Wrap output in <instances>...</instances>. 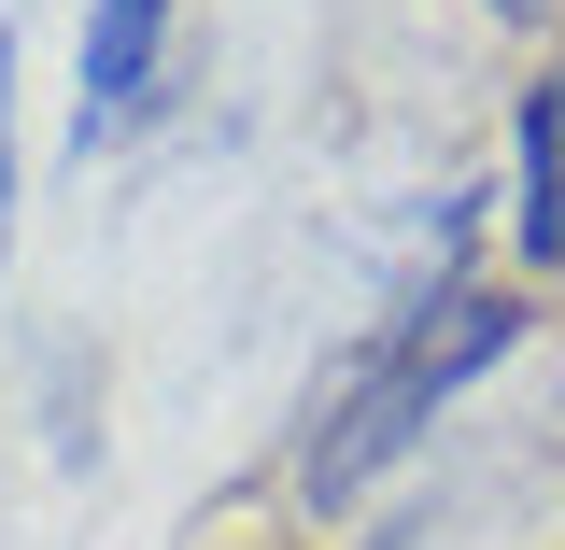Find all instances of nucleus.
Wrapping results in <instances>:
<instances>
[{
	"mask_svg": "<svg viewBox=\"0 0 565 550\" xmlns=\"http://www.w3.org/2000/svg\"><path fill=\"white\" fill-rule=\"evenodd\" d=\"M494 14H537V0H494Z\"/></svg>",
	"mask_w": 565,
	"mask_h": 550,
	"instance_id": "obj_5",
	"label": "nucleus"
},
{
	"mask_svg": "<svg viewBox=\"0 0 565 550\" xmlns=\"http://www.w3.org/2000/svg\"><path fill=\"white\" fill-rule=\"evenodd\" d=\"M523 282H424V296H396L367 339L311 381V423H297V494L311 508H353L367 481H396L424 452V423L452 410L481 367H509L523 353Z\"/></svg>",
	"mask_w": 565,
	"mask_h": 550,
	"instance_id": "obj_1",
	"label": "nucleus"
},
{
	"mask_svg": "<svg viewBox=\"0 0 565 550\" xmlns=\"http://www.w3.org/2000/svg\"><path fill=\"white\" fill-rule=\"evenodd\" d=\"M509 255L565 282V57L523 85V128H509Z\"/></svg>",
	"mask_w": 565,
	"mask_h": 550,
	"instance_id": "obj_3",
	"label": "nucleus"
},
{
	"mask_svg": "<svg viewBox=\"0 0 565 550\" xmlns=\"http://www.w3.org/2000/svg\"><path fill=\"white\" fill-rule=\"evenodd\" d=\"M0 255H14V29H0Z\"/></svg>",
	"mask_w": 565,
	"mask_h": 550,
	"instance_id": "obj_4",
	"label": "nucleus"
},
{
	"mask_svg": "<svg viewBox=\"0 0 565 550\" xmlns=\"http://www.w3.org/2000/svg\"><path fill=\"white\" fill-rule=\"evenodd\" d=\"M170 85V0H85V57H71V141H128Z\"/></svg>",
	"mask_w": 565,
	"mask_h": 550,
	"instance_id": "obj_2",
	"label": "nucleus"
}]
</instances>
